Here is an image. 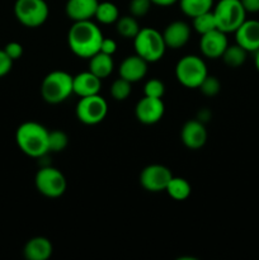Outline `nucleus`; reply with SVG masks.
<instances>
[{"instance_id": "f257e3e1", "label": "nucleus", "mask_w": 259, "mask_h": 260, "mask_svg": "<svg viewBox=\"0 0 259 260\" xmlns=\"http://www.w3.org/2000/svg\"><path fill=\"white\" fill-rule=\"evenodd\" d=\"M102 40V30L91 20L74 22L68 33V43L71 52L78 57L86 60L99 52Z\"/></svg>"}, {"instance_id": "f03ea898", "label": "nucleus", "mask_w": 259, "mask_h": 260, "mask_svg": "<svg viewBox=\"0 0 259 260\" xmlns=\"http://www.w3.org/2000/svg\"><path fill=\"white\" fill-rule=\"evenodd\" d=\"M15 141L23 154L30 157H42L48 151V129L38 122L28 121L19 124Z\"/></svg>"}, {"instance_id": "7ed1b4c3", "label": "nucleus", "mask_w": 259, "mask_h": 260, "mask_svg": "<svg viewBox=\"0 0 259 260\" xmlns=\"http://www.w3.org/2000/svg\"><path fill=\"white\" fill-rule=\"evenodd\" d=\"M74 94L73 76L62 70L48 73L41 84V95L48 104H60Z\"/></svg>"}, {"instance_id": "20e7f679", "label": "nucleus", "mask_w": 259, "mask_h": 260, "mask_svg": "<svg viewBox=\"0 0 259 260\" xmlns=\"http://www.w3.org/2000/svg\"><path fill=\"white\" fill-rule=\"evenodd\" d=\"M132 41H134L135 53L149 63L161 60L165 50L168 48L163 33L151 27L141 28Z\"/></svg>"}, {"instance_id": "39448f33", "label": "nucleus", "mask_w": 259, "mask_h": 260, "mask_svg": "<svg viewBox=\"0 0 259 260\" xmlns=\"http://www.w3.org/2000/svg\"><path fill=\"white\" fill-rule=\"evenodd\" d=\"M217 29L234 33L246 19V10L240 0H220L212 8Z\"/></svg>"}, {"instance_id": "423d86ee", "label": "nucleus", "mask_w": 259, "mask_h": 260, "mask_svg": "<svg viewBox=\"0 0 259 260\" xmlns=\"http://www.w3.org/2000/svg\"><path fill=\"white\" fill-rule=\"evenodd\" d=\"M207 75V66L201 56L185 55L175 65V78L185 88L198 89Z\"/></svg>"}, {"instance_id": "0eeeda50", "label": "nucleus", "mask_w": 259, "mask_h": 260, "mask_svg": "<svg viewBox=\"0 0 259 260\" xmlns=\"http://www.w3.org/2000/svg\"><path fill=\"white\" fill-rule=\"evenodd\" d=\"M14 15L24 27L38 28L48 19L50 8L45 0H17Z\"/></svg>"}, {"instance_id": "6e6552de", "label": "nucleus", "mask_w": 259, "mask_h": 260, "mask_svg": "<svg viewBox=\"0 0 259 260\" xmlns=\"http://www.w3.org/2000/svg\"><path fill=\"white\" fill-rule=\"evenodd\" d=\"M35 185L38 192L45 197L58 198L68 189V180L60 170L46 165L36 174Z\"/></svg>"}, {"instance_id": "1a4fd4ad", "label": "nucleus", "mask_w": 259, "mask_h": 260, "mask_svg": "<svg viewBox=\"0 0 259 260\" xmlns=\"http://www.w3.org/2000/svg\"><path fill=\"white\" fill-rule=\"evenodd\" d=\"M76 118L84 124L94 126L103 121L108 113L107 101L99 94L95 95L83 96L76 104Z\"/></svg>"}, {"instance_id": "9d476101", "label": "nucleus", "mask_w": 259, "mask_h": 260, "mask_svg": "<svg viewBox=\"0 0 259 260\" xmlns=\"http://www.w3.org/2000/svg\"><path fill=\"white\" fill-rule=\"evenodd\" d=\"M173 178L169 168L161 164H151L145 167L140 173V184L145 190L151 193L165 192L168 183Z\"/></svg>"}, {"instance_id": "9b49d317", "label": "nucleus", "mask_w": 259, "mask_h": 260, "mask_svg": "<svg viewBox=\"0 0 259 260\" xmlns=\"http://www.w3.org/2000/svg\"><path fill=\"white\" fill-rule=\"evenodd\" d=\"M165 112L161 98L144 95L135 107V116L142 124H155L163 118Z\"/></svg>"}, {"instance_id": "f8f14e48", "label": "nucleus", "mask_w": 259, "mask_h": 260, "mask_svg": "<svg viewBox=\"0 0 259 260\" xmlns=\"http://www.w3.org/2000/svg\"><path fill=\"white\" fill-rule=\"evenodd\" d=\"M229 46L228 37L226 33L220 29H213L206 35L201 36L200 40V50L205 57L212 58H221V56L225 52L226 47Z\"/></svg>"}, {"instance_id": "ddd939ff", "label": "nucleus", "mask_w": 259, "mask_h": 260, "mask_svg": "<svg viewBox=\"0 0 259 260\" xmlns=\"http://www.w3.org/2000/svg\"><path fill=\"white\" fill-rule=\"evenodd\" d=\"M180 140L189 150H198L205 146L207 141V129L200 119H189L180 129Z\"/></svg>"}, {"instance_id": "4468645a", "label": "nucleus", "mask_w": 259, "mask_h": 260, "mask_svg": "<svg viewBox=\"0 0 259 260\" xmlns=\"http://www.w3.org/2000/svg\"><path fill=\"white\" fill-rule=\"evenodd\" d=\"M190 25L183 20H174L169 23L163 30L165 45L172 50H179L184 47L190 38Z\"/></svg>"}, {"instance_id": "2eb2a0df", "label": "nucleus", "mask_w": 259, "mask_h": 260, "mask_svg": "<svg viewBox=\"0 0 259 260\" xmlns=\"http://www.w3.org/2000/svg\"><path fill=\"white\" fill-rule=\"evenodd\" d=\"M235 41L248 52L259 50V20L245 19L235 30Z\"/></svg>"}, {"instance_id": "dca6fc26", "label": "nucleus", "mask_w": 259, "mask_h": 260, "mask_svg": "<svg viewBox=\"0 0 259 260\" xmlns=\"http://www.w3.org/2000/svg\"><path fill=\"white\" fill-rule=\"evenodd\" d=\"M147 65L149 62L144 58L140 57L139 55H131L123 58L118 69L119 78L126 79L130 83H137L142 80L147 74Z\"/></svg>"}, {"instance_id": "f3484780", "label": "nucleus", "mask_w": 259, "mask_h": 260, "mask_svg": "<svg viewBox=\"0 0 259 260\" xmlns=\"http://www.w3.org/2000/svg\"><path fill=\"white\" fill-rule=\"evenodd\" d=\"M98 0H68L65 13L73 22L91 20L95 15Z\"/></svg>"}, {"instance_id": "a211bd4d", "label": "nucleus", "mask_w": 259, "mask_h": 260, "mask_svg": "<svg viewBox=\"0 0 259 260\" xmlns=\"http://www.w3.org/2000/svg\"><path fill=\"white\" fill-rule=\"evenodd\" d=\"M102 89V79L94 75L90 71H83L78 75L73 76V90L74 94L80 98L99 94Z\"/></svg>"}, {"instance_id": "6ab92c4d", "label": "nucleus", "mask_w": 259, "mask_h": 260, "mask_svg": "<svg viewBox=\"0 0 259 260\" xmlns=\"http://www.w3.org/2000/svg\"><path fill=\"white\" fill-rule=\"evenodd\" d=\"M52 244L45 236H35L25 243L23 255L27 260H48L52 255Z\"/></svg>"}, {"instance_id": "aec40b11", "label": "nucleus", "mask_w": 259, "mask_h": 260, "mask_svg": "<svg viewBox=\"0 0 259 260\" xmlns=\"http://www.w3.org/2000/svg\"><path fill=\"white\" fill-rule=\"evenodd\" d=\"M114 69V61L111 55H106L103 52H96L95 55L89 58V71L99 79L108 78Z\"/></svg>"}, {"instance_id": "412c9836", "label": "nucleus", "mask_w": 259, "mask_h": 260, "mask_svg": "<svg viewBox=\"0 0 259 260\" xmlns=\"http://www.w3.org/2000/svg\"><path fill=\"white\" fill-rule=\"evenodd\" d=\"M165 192L170 196L174 201H185L192 193V187L187 179L180 177H174L168 183Z\"/></svg>"}, {"instance_id": "4be33fe9", "label": "nucleus", "mask_w": 259, "mask_h": 260, "mask_svg": "<svg viewBox=\"0 0 259 260\" xmlns=\"http://www.w3.org/2000/svg\"><path fill=\"white\" fill-rule=\"evenodd\" d=\"M248 53V51L244 50L241 46H239L238 43H234V45H229L226 47L225 52L221 56V58H222L226 66H229L231 69H236L240 68V66H243L245 63Z\"/></svg>"}, {"instance_id": "5701e85b", "label": "nucleus", "mask_w": 259, "mask_h": 260, "mask_svg": "<svg viewBox=\"0 0 259 260\" xmlns=\"http://www.w3.org/2000/svg\"><path fill=\"white\" fill-rule=\"evenodd\" d=\"M178 3L180 10L190 18L210 12L213 8V0H178Z\"/></svg>"}, {"instance_id": "b1692460", "label": "nucleus", "mask_w": 259, "mask_h": 260, "mask_svg": "<svg viewBox=\"0 0 259 260\" xmlns=\"http://www.w3.org/2000/svg\"><path fill=\"white\" fill-rule=\"evenodd\" d=\"M116 29L117 33L124 40H134L141 27L139 25L137 18H135L134 15H123L119 17L116 22Z\"/></svg>"}, {"instance_id": "393cba45", "label": "nucleus", "mask_w": 259, "mask_h": 260, "mask_svg": "<svg viewBox=\"0 0 259 260\" xmlns=\"http://www.w3.org/2000/svg\"><path fill=\"white\" fill-rule=\"evenodd\" d=\"M94 18L102 24H113L118 20L119 10L112 2H99Z\"/></svg>"}, {"instance_id": "a878e982", "label": "nucleus", "mask_w": 259, "mask_h": 260, "mask_svg": "<svg viewBox=\"0 0 259 260\" xmlns=\"http://www.w3.org/2000/svg\"><path fill=\"white\" fill-rule=\"evenodd\" d=\"M192 20H193V28H195L196 32L201 36L206 35V33L211 32V30L217 28V25H216L215 15H213L212 10L203 13V14L197 15V17L192 18Z\"/></svg>"}, {"instance_id": "bb28decb", "label": "nucleus", "mask_w": 259, "mask_h": 260, "mask_svg": "<svg viewBox=\"0 0 259 260\" xmlns=\"http://www.w3.org/2000/svg\"><path fill=\"white\" fill-rule=\"evenodd\" d=\"M69 136L61 129L48 131V151L61 152L68 147Z\"/></svg>"}, {"instance_id": "cd10ccee", "label": "nucleus", "mask_w": 259, "mask_h": 260, "mask_svg": "<svg viewBox=\"0 0 259 260\" xmlns=\"http://www.w3.org/2000/svg\"><path fill=\"white\" fill-rule=\"evenodd\" d=\"M132 83L127 81L126 79L123 78H118L112 83L111 85V95L114 101H126L127 98L131 94L132 88H131Z\"/></svg>"}, {"instance_id": "c85d7f7f", "label": "nucleus", "mask_w": 259, "mask_h": 260, "mask_svg": "<svg viewBox=\"0 0 259 260\" xmlns=\"http://www.w3.org/2000/svg\"><path fill=\"white\" fill-rule=\"evenodd\" d=\"M198 89L201 90V93L205 96H208V98H212V96L217 95L221 90V83L216 76L207 75L203 81L201 83V85L198 86Z\"/></svg>"}, {"instance_id": "c756f323", "label": "nucleus", "mask_w": 259, "mask_h": 260, "mask_svg": "<svg viewBox=\"0 0 259 260\" xmlns=\"http://www.w3.org/2000/svg\"><path fill=\"white\" fill-rule=\"evenodd\" d=\"M165 93V85L159 79H150L144 86V95L152 98H163Z\"/></svg>"}, {"instance_id": "7c9ffc66", "label": "nucleus", "mask_w": 259, "mask_h": 260, "mask_svg": "<svg viewBox=\"0 0 259 260\" xmlns=\"http://www.w3.org/2000/svg\"><path fill=\"white\" fill-rule=\"evenodd\" d=\"M152 3L151 0H131L130 2V13L135 18H142L150 12Z\"/></svg>"}, {"instance_id": "2f4dec72", "label": "nucleus", "mask_w": 259, "mask_h": 260, "mask_svg": "<svg viewBox=\"0 0 259 260\" xmlns=\"http://www.w3.org/2000/svg\"><path fill=\"white\" fill-rule=\"evenodd\" d=\"M3 50L5 51V53H7V55L10 57V60L13 61L19 60V58L23 56V46L20 45L19 42H15V41H12V42L7 43Z\"/></svg>"}, {"instance_id": "473e14b6", "label": "nucleus", "mask_w": 259, "mask_h": 260, "mask_svg": "<svg viewBox=\"0 0 259 260\" xmlns=\"http://www.w3.org/2000/svg\"><path fill=\"white\" fill-rule=\"evenodd\" d=\"M13 62L14 61L10 60V57L5 53V51L0 48V78H4L5 75L10 73L13 68Z\"/></svg>"}, {"instance_id": "72a5a7b5", "label": "nucleus", "mask_w": 259, "mask_h": 260, "mask_svg": "<svg viewBox=\"0 0 259 260\" xmlns=\"http://www.w3.org/2000/svg\"><path fill=\"white\" fill-rule=\"evenodd\" d=\"M117 51V43L116 41L112 40V38H104L102 40V43H101V50H99V52H103L106 53V55H111L113 56L114 53H116Z\"/></svg>"}, {"instance_id": "f704fd0d", "label": "nucleus", "mask_w": 259, "mask_h": 260, "mask_svg": "<svg viewBox=\"0 0 259 260\" xmlns=\"http://www.w3.org/2000/svg\"><path fill=\"white\" fill-rule=\"evenodd\" d=\"M241 4L245 8L246 13H258L259 12V0H240Z\"/></svg>"}, {"instance_id": "c9c22d12", "label": "nucleus", "mask_w": 259, "mask_h": 260, "mask_svg": "<svg viewBox=\"0 0 259 260\" xmlns=\"http://www.w3.org/2000/svg\"><path fill=\"white\" fill-rule=\"evenodd\" d=\"M152 5H159V7H170V5L178 3V0H151Z\"/></svg>"}, {"instance_id": "e433bc0d", "label": "nucleus", "mask_w": 259, "mask_h": 260, "mask_svg": "<svg viewBox=\"0 0 259 260\" xmlns=\"http://www.w3.org/2000/svg\"><path fill=\"white\" fill-rule=\"evenodd\" d=\"M255 57H254V63H255V68H256V70L259 71V50L258 51H255Z\"/></svg>"}]
</instances>
